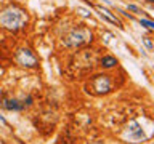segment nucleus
Instances as JSON below:
<instances>
[{
    "instance_id": "obj_2",
    "label": "nucleus",
    "mask_w": 154,
    "mask_h": 144,
    "mask_svg": "<svg viewBox=\"0 0 154 144\" xmlns=\"http://www.w3.org/2000/svg\"><path fill=\"white\" fill-rule=\"evenodd\" d=\"M144 119L141 120H132L124 130V139H127L130 143H143L148 138H151L152 131H146V128L143 127Z\"/></svg>"
},
{
    "instance_id": "obj_4",
    "label": "nucleus",
    "mask_w": 154,
    "mask_h": 144,
    "mask_svg": "<svg viewBox=\"0 0 154 144\" xmlns=\"http://www.w3.org/2000/svg\"><path fill=\"white\" fill-rule=\"evenodd\" d=\"M113 87L111 83V78L108 75H96L93 80L90 82V88H92V93L95 95H103V93H108Z\"/></svg>"
},
{
    "instance_id": "obj_11",
    "label": "nucleus",
    "mask_w": 154,
    "mask_h": 144,
    "mask_svg": "<svg viewBox=\"0 0 154 144\" xmlns=\"http://www.w3.org/2000/svg\"><path fill=\"white\" fill-rule=\"evenodd\" d=\"M128 10H132V11H135V13H137V15H143V10H141V8H140V7H137V5H128Z\"/></svg>"
},
{
    "instance_id": "obj_12",
    "label": "nucleus",
    "mask_w": 154,
    "mask_h": 144,
    "mask_svg": "<svg viewBox=\"0 0 154 144\" xmlns=\"http://www.w3.org/2000/svg\"><path fill=\"white\" fill-rule=\"evenodd\" d=\"M146 2H149V3H152V2H154V0H146Z\"/></svg>"
},
{
    "instance_id": "obj_7",
    "label": "nucleus",
    "mask_w": 154,
    "mask_h": 144,
    "mask_svg": "<svg viewBox=\"0 0 154 144\" xmlns=\"http://www.w3.org/2000/svg\"><path fill=\"white\" fill-rule=\"evenodd\" d=\"M2 106L5 109H8V110H21V109H24V104H21L18 99H3L2 101Z\"/></svg>"
},
{
    "instance_id": "obj_10",
    "label": "nucleus",
    "mask_w": 154,
    "mask_h": 144,
    "mask_svg": "<svg viewBox=\"0 0 154 144\" xmlns=\"http://www.w3.org/2000/svg\"><path fill=\"white\" fill-rule=\"evenodd\" d=\"M140 24L148 27V29H154V21H149V19H140Z\"/></svg>"
},
{
    "instance_id": "obj_9",
    "label": "nucleus",
    "mask_w": 154,
    "mask_h": 144,
    "mask_svg": "<svg viewBox=\"0 0 154 144\" xmlns=\"http://www.w3.org/2000/svg\"><path fill=\"white\" fill-rule=\"evenodd\" d=\"M143 43L146 45L148 50H154V42L149 39V37H143Z\"/></svg>"
},
{
    "instance_id": "obj_8",
    "label": "nucleus",
    "mask_w": 154,
    "mask_h": 144,
    "mask_svg": "<svg viewBox=\"0 0 154 144\" xmlns=\"http://www.w3.org/2000/svg\"><path fill=\"white\" fill-rule=\"evenodd\" d=\"M116 64H117V59L113 58V56H104V58H101V66L106 67V69L114 67Z\"/></svg>"
},
{
    "instance_id": "obj_6",
    "label": "nucleus",
    "mask_w": 154,
    "mask_h": 144,
    "mask_svg": "<svg viewBox=\"0 0 154 144\" xmlns=\"http://www.w3.org/2000/svg\"><path fill=\"white\" fill-rule=\"evenodd\" d=\"M96 10L100 11V15H101V18H104V19H108L109 22H113V24H116V26H119V27H122V24H120V21L116 18V15H113L108 8H104V7H100L98 5L96 7Z\"/></svg>"
},
{
    "instance_id": "obj_3",
    "label": "nucleus",
    "mask_w": 154,
    "mask_h": 144,
    "mask_svg": "<svg viewBox=\"0 0 154 144\" xmlns=\"http://www.w3.org/2000/svg\"><path fill=\"white\" fill-rule=\"evenodd\" d=\"M90 40H92V32L83 29V27L72 29L69 34L64 35V43H66V46H80Z\"/></svg>"
},
{
    "instance_id": "obj_1",
    "label": "nucleus",
    "mask_w": 154,
    "mask_h": 144,
    "mask_svg": "<svg viewBox=\"0 0 154 144\" xmlns=\"http://www.w3.org/2000/svg\"><path fill=\"white\" fill-rule=\"evenodd\" d=\"M27 24V15L23 8L10 5L0 11V26L8 31H18Z\"/></svg>"
},
{
    "instance_id": "obj_5",
    "label": "nucleus",
    "mask_w": 154,
    "mask_h": 144,
    "mask_svg": "<svg viewBox=\"0 0 154 144\" xmlns=\"http://www.w3.org/2000/svg\"><path fill=\"white\" fill-rule=\"evenodd\" d=\"M15 59H16L18 64H21V66H24V67H35L37 63H39L37 61V56L29 48H20L16 51Z\"/></svg>"
}]
</instances>
